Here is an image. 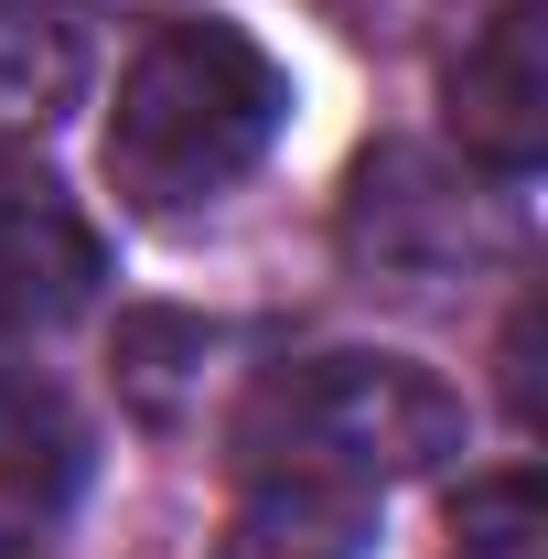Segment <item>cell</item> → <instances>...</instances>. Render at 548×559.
Returning a JSON list of instances; mask_svg holds the SVG:
<instances>
[{
  "label": "cell",
  "mask_w": 548,
  "mask_h": 559,
  "mask_svg": "<svg viewBox=\"0 0 548 559\" xmlns=\"http://www.w3.org/2000/svg\"><path fill=\"white\" fill-rule=\"evenodd\" d=\"M279 130H290V66L248 22L194 11V22H162L119 66L97 151H108V194L130 215H194L237 194Z\"/></svg>",
  "instance_id": "6da1fadb"
},
{
  "label": "cell",
  "mask_w": 548,
  "mask_h": 559,
  "mask_svg": "<svg viewBox=\"0 0 548 559\" xmlns=\"http://www.w3.org/2000/svg\"><path fill=\"white\" fill-rule=\"evenodd\" d=\"M86 75V44H75L65 0H0V140L44 130Z\"/></svg>",
  "instance_id": "ba28073f"
},
{
  "label": "cell",
  "mask_w": 548,
  "mask_h": 559,
  "mask_svg": "<svg viewBox=\"0 0 548 559\" xmlns=\"http://www.w3.org/2000/svg\"><path fill=\"white\" fill-rule=\"evenodd\" d=\"M463 441V399L409 366V355H301L259 377L237 409V474L248 485H323V495H377L430 474Z\"/></svg>",
  "instance_id": "7a4b0ae2"
},
{
  "label": "cell",
  "mask_w": 548,
  "mask_h": 559,
  "mask_svg": "<svg viewBox=\"0 0 548 559\" xmlns=\"http://www.w3.org/2000/svg\"><path fill=\"white\" fill-rule=\"evenodd\" d=\"M463 559H538V474H484L452 506Z\"/></svg>",
  "instance_id": "9c48e42d"
},
{
  "label": "cell",
  "mask_w": 548,
  "mask_h": 559,
  "mask_svg": "<svg viewBox=\"0 0 548 559\" xmlns=\"http://www.w3.org/2000/svg\"><path fill=\"white\" fill-rule=\"evenodd\" d=\"M366 538H377V495L248 485V506L215 538V559H366Z\"/></svg>",
  "instance_id": "52a82bcc"
},
{
  "label": "cell",
  "mask_w": 548,
  "mask_h": 559,
  "mask_svg": "<svg viewBox=\"0 0 548 559\" xmlns=\"http://www.w3.org/2000/svg\"><path fill=\"white\" fill-rule=\"evenodd\" d=\"M86 474H97L86 419H75L44 377H11V388H0V559L44 549V538L75 516Z\"/></svg>",
  "instance_id": "8992f818"
},
{
  "label": "cell",
  "mask_w": 548,
  "mask_h": 559,
  "mask_svg": "<svg viewBox=\"0 0 548 559\" xmlns=\"http://www.w3.org/2000/svg\"><path fill=\"white\" fill-rule=\"evenodd\" d=\"M452 130L495 183H527L548 151V0H505L452 55Z\"/></svg>",
  "instance_id": "277c9868"
},
{
  "label": "cell",
  "mask_w": 548,
  "mask_h": 559,
  "mask_svg": "<svg viewBox=\"0 0 548 559\" xmlns=\"http://www.w3.org/2000/svg\"><path fill=\"white\" fill-rule=\"evenodd\" d=\"M344 248L366 280H398V290H430L452 280L484 248L474 183H452L430 151H366L355 173V215H344Z\"/></svg>",
  "instance_id": "3957f363"
},
{
  "label": "cell",
  "mask_w": 548,
  "mask_h": 559,
  "mask_svg": "<svg viewBox=\"0 0 548 559\" xmlns=\"http://www.w3.org/2000/svg\"><path fill=\"white\" fill-rule=\"evenodd\" d=\"M97 290V237L55 183H0V366L44 345Z\"/></svg>",
  "instance_id": "5b68a950"
}]
</instances>
